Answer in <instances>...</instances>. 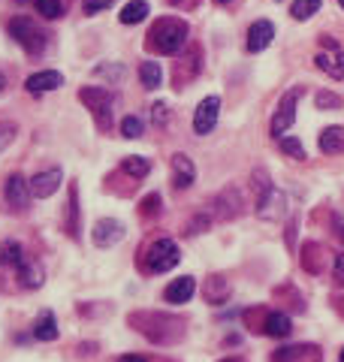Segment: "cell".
Wrapping results in <instances>:
<instances>
[{"mask_svg": "<svg viewBox=\"0 0 344 362\" xmlns=\"http://www.w3.org/2000/svg\"><path fill=\"white\" fill-rule=\"evenodd\" d=\"M187 40V25L182 18H160L151 28V45L160 54H175Z\"/></svg>", "mask_w": 344, "mask_h": 362, "instance_id": "cell-1", "label": "cell"}, {"mask_svg": "<svg viewBox=\"0 0 344 362\" xmlns=\"http://www.w3.org/2000/svg\"><path fill=\"white\" fill-rule=\"evenodd\" d=\"M9 33H13V40H16L28 54H40L42 49H46V33H42V30L33 25L30 18H25V16H18V18L9 21Z\"/></svg>", "mask_w": 344, "mask_h": 362, "instance_id": "cell-2", "label": "cell"}, {"mask_svg": "<svg viewBox=\"0 0 344 362\" xmlns=\"http://www.w3.org/2000/svg\"><path fill=\"white\" fill-rule=\"evenodd\" d=\"M175 263H179V245L172 239H158L146 254L148 272H170Z\"/></svg>", "mask_w": 344, "mask_h": 362, "instance_id": "cell-3", "label": "cell"}, {"mask_svg": "<svg viewBox=\"0 0 344 362\" xmlns=\"http://www.w3.org/2000/svg\"><path fill=\"white\" fill-rule=\"evenodd\" d=\"M79 100L97 115L100 127H106V124H109V112H112V94H109L106 88H82Z\"/></svg>", "mask_w": 344, "mask_h": 362, "instance_id": "cell-4", "label": "cell"}, {"mask_svg": "<svg viewBox=\"0 0 344 362\" xmlns=\"http://www.w3.org/2000/svg\"><path fill=\"white\" fill-rule=\"evenodd\" d=\"M299 97H302V88H290L281 97V103H278V109H275V115H272V136H281L296 121V103H299Z\"/></svg>", "mask_w": 344, "mask_h": 362, "instance_id": "cell-5", "label": "cell"}, {"mask_svg": "<svg viewBox=\"0 0 344 362\" xmlns=\"http://www.w3.org/2000/svg\"><path fill=\"white\" fill-rule=\"evenodd\" d=\"M287 211V197L281 194L278 187H269L266 194H260L257 199V218L263 221H281Z\"/></svg>", "mask_w": 344, "mask_h": 362, "instance_id": "cell-6", "label": "cell"}, {"mask_svg": "<svg viewBox=\"0 0 344 362\" xmlns=\"http://www.w3.org/2000/svg\"><path fill=\"white\" fill-rule=\"evenodd\" d=\"M218 115H220V97H206L203 103H199L196 115H194V130H196V136L212 133L215 124H218Z\"/></svg>", "mask_w": 344, "mask_h": 362, "instance_id": "cell-7", "label": "cell"}, {"mask_svg": "<svg viewBox=\"0 0 344 362\" xmlns=\"http://www.w3.org/2000/svg\"><path fill=\"white\" fill-rule=\"evenodd\" d=\"M61 181H64L61 169H46V173H37V175L28 181V185H30V197L46 199V197H52V194H58Z\"/></svg>", "mask_w": 344, "mask_h": 362, "instance_id": "cell-8", "label": "cell"}, {"mask_svg": "<svg viewBox=\"0 0 344 362\" xmlns=\"http://www.w3.org/2000/svg\"><path fill=\"white\" fill-rule=\"evenodd\" d=\"M91 239H94L97 247H112V245H118L121 239H124V223H121V221H109V218L97 221L94 230H91Z\"/></svg>", "mask_w": 344, "mask_h": 362, "instance_id": "cell-9", "label": "cell"}, {"mask_svg": "<svg viewBox=\"0 0 344 362\" xmlns=\"http://www.w3.org/2000/svg\"><path fill=\"white\" fill-rule=\"evenodd\" d=\"M326 45H329V52H317L314 64L324 73H329L332 78H344V52L338 49L336 42H326Z\"/></svg>", "mask_w": 344, "mask_h": 362, "instance_id": "cell-10", "label": "cell"}, {"mask_svg": "<svg viewBox=\"0 0 344 362\" xmlns=\"http://www.w3.org/2000/svg\"><path fill=\"white\" fill-rule=\"evenodd\" d=\"M272 40H275V25H272V21H266V18L254 21L251 30H248V52L257 54V52H263Z\"/></svg>", "mask_w": 344, "mask_h": 362, "instance_id": "cell-11", "label": "cell"}, {"mask_svg": "<svg viewBox=\"0 0 344 362\" xmlns=\"http://www.w3.org/2000/svg\"><path fill=\"white\" fill-rule=\"evenodd\" d=\"M196 178V166L187 154H172V185L175 187H191Z\"/></svg>", "mask_w": 344, "mask_h": 362, "instance_id": "cell-12", "label": "cell"}, {"mask_svg": "<svg viewBox=\"0 0 344 362\" xmlns=\"http://www.w3.org/2000/svg\"><path fill=\"white\" fill-rule=\"evenodd\" d=\"M64 85V76L58 70H42V73H33L25 88L30 90V94H46V90H54V88H61Z\"/></svg>", "mask_w": 344, "mask_h": 362, "instance_id": "cell-13", "label": "cell"}, {"mask_svg": "<svg viewBox=\"0 0 344 362\" xmlns=\"http://www.w3.org/2000/svg\"><path fill=\"white\" fill-rule=\"evenodd\" d=\"M196 293V281L191 275H184V278H175L170 287H166L163 293V299L166 302H172V305H182V302H191V296Z\"/></svg>", "mask_w": 344, "mask_h": 362, "instance_id": "cell-14", "label": "cell"}, {"mask_svg": "<svg viewBox=\"0 0 344 362\" xmlns=\"http://www.w3.org/2000/svg\"><path fill=\"white\" fill-rule=\"evenodd\" d=\"M6 199H9V206L25 209L28 199H30V185L21 175H9V181H6Z\"/></svg>", "mask_w": 344, "mask_h": 362, "instance_id": "cell-15", "label": "cell"}, {"mask_svg": "<svg viewBox=\"0 0 344 362\" xmlns=\"http://www.w3.org/2000/svg\"><path fill=\"white\" fill-rule=\"evenodd\" d=\"M263 332H266V335H272V338H287V335L293 332V323H290V317H287V314H278V311H275V314L266 317Z\"/></svg>", "mask_w": 344, "mask_h": 362, "instance_id": "cell-16", "label": "cell"}, {"mask_svg": "<svg viewBox=\"0 0 344 362\" xmlns=\"http://www.w3.org/2000/svg\"><path fill=\"white\" fill-rule=\"evenodd\" d=\"M320 151L324 154L344 151V127H329V130L320 133Z\"/></svg>", "mask_w": 344, "mask_h": 362, "instance_id": "cell-17", "label": "cell"}, {"mask_svg": "<svg viewBox=\"0 0 344 362\" xmlns=\"http://www.w3.org/2000/svg\"><path fill=\"white\" fill-rule=\"evenodd\" d=\"M33 335L40 338V341H54L58 338V323H54V314L52 311H42L37 326H33Z\"/></svg>", "mask_w": 344, "mask_h": 362, "instance_id": "cell-18", "label": "cell"}, {"mask_svg": "<svg viewBox=\"0 0 344 362\" xmlns=\"http://www.w3.org/2000/svg\"><path fill=\"white\" fill-rule=\"evenodd\" d=\"M148 18V4L146 0H130V4L121 9V21L124 25H139V21Z\"/></svg>", "mask_w": 344, "mask_h": 362, "instance_id": "cell-19", "label": "cell"}, {"mask_svg": "<svg viewBox=\"0 0 344 362\" xmlns=\"http://www.w3.org/2000/svg\"><path fill=\"white\" fill-rule=\"evenodd\" d=\"M227 296H230L227 278H220V275L208 278V284H206V299L212 302V305H220V302H227Z\"/></svg>", "mask_w": 344, "mask_h": 362, "instance_id": "cell-20", "label": "cell"}, {"mask_svg": "<svg viewBox=\"0 0 344 362\" xmlns=\"http://www.w3.org/2000/svg\"><path fill=\"white\" fill-rule=\"evenodd\" d=\"M0 263L4 266H21L25 263V254H21V245L16 242H0Z\"/></svg>", "mask_w": 344, "mask_h": 362, "instance_id": "cell-21", "label": "cell"}, {"mask_svg": "<svg viewBox=\"0 0 344 362\" xmlns=\"http://www.w3.org/2000/svg\"><path fill=\"white\" fill-rule=\"evenodd\" d=\"M139 76H142V85H146V88H160L163 85V70H160V64H154V61L142 64Z\"/></svg>", "mask_w": 344, "mask_h": 362, "instance_id": "cell-22", "label": "cell"}, {"mask_svg": "<svg viewBox=\"0 0 344 362\" xmlns=\"http://www.w3.org/2000/svg\"><path fill=\"white\" fill-rule=\"evenodd\" d=\"M18 278H21V284L25 287H40L42 284V269L37 263H28L25 259V263L18 266Z\"/></svg>", "mask_w": 344, "mask_h": 362, "instance_id": "cell-23", "label": "cell"}, {"mask_svg": "<svg viewBox=\"0 0 344 362\" xmlns=\"http://www.w3.org/2000/svg\"><path fill=\"white\" fill-rule=\"evenodd\" d=\"M317 9H320V0H293L290 16H293L296 21H305V18H312Z\"/></svg>", "mask_w": 344, "mask_h": 362, "instance_id": "cell-24", "label": "cell"}, {"mask_svg": "<svg viewBox=\"0 0 344 362\" xmlns=\"http://www.w3.org/2000/svg\"><path fill=\"white\" fill-rule=\"evenodd\" d=\"M124 173L133 175V178H146L151 173V163L146 160V157H127V160H124Z\"/></svg>", "mask_w": 344, "mask_h": 362, "instance_id": "cell-25", "label": "cell"}, {"mask_svg": "<svg viewBox=\"0 0 344 362\" xmlns=\"http://www.w3.org/2000/svg\"><path fill=\"white\" fill-rule=\"evenodd\" d=\"M33 6H37V13L42 18H58L64 13V6H61V0H33Z\"/></svg>", "mask_w": 344, "mask_h": 362, "instance_id": "cell-26", "label": "cell"}, {"mask_svg": "<svg viewBox=\"0 0 344 362\" xmlns=\"http://www.w3.org/2000/svg\"><path fill=\"white\" fill-rule=\"evenodd\" d=\"M281 151L296 157V160H305V145L299 142L296 136H284V139H281Z\"/></svg>", "mask_w": 344, "mask_h": 362, "instance_id": "cell-27", "label": "cell"}, {"mask_svg": "<svg viewBox=\"0 0 344 362\" xmlns=\"http://www.w3.org/2000/svg\"><path fill=\"white\" fill-rule=\"evenodd\" d=\"M121 133H124L127 139H139L142 136V121L136 115H127L124 121H121Z\"/></svg>", "mask_w": 344, "mask_h": 362, "instance_id": "cell-28", "label": "cell"}, {"mask_svg": "<svg viewBox=\"0 0 344 362\" xmlns=\"http://www.w3.org/2000/svg\"><path fill=\"white\" fill-rule=\"evenodd\" d=\"M317 106L320 109H338L341 106V97L338 94H329V90H320V94H317Z\"/></svg>", "mask_w": 344, "mask_h": 362, "instance_id": "cell-29", "label": "cell"}, {"mask_svg": "<svg viewBox=\"0 0 344 362\" xmlns=\"http://www.w3.org/2000/svg\"><path fill=\"white\" fill-rule=\"evenodd\" d=\"M115 0H82V9L88 16H94V13H100V9H106V6H112Z\"/></svg>", "mask_w": 344, "mask_h": 362, "instance_id": "cell-30", "label": "cell"}, {"mask_svg": "<svg viewBox=\"0 0 344 362\" xmlns=\"http://www.w3.org/2000/svg\"><path fill=\"white\" fill-rule=\"evenodd\" d=\"M13 136H16V124H0V151L13 142Z\"/></svg>", "mask_w": 344, "mask_h": 362, "instance_id": "cell-31", "label": "cell"}, {"mask_svg": "<svg viewBox=\"0 0 344 362\" xmlns=\"http://www.w3.org/2000/svg\"><path fill=\"white\" fill-rule=\"evenodd\" d=\"M151 118H154V124H166V121H170L166 103H154V106H151Z\"/></svg>", "mask_w": 344, "mask_h": 362, "instance_id": "cell-32", "label": "cell"}, {"mask_svg": "<svg viewBox=\"0 0 344 362\" xmlns=\"http://www.w3.org/2000/svg\"><path fill=\"white\" fill-rule=\"evenodd\" d=\"M336 281L344 287V254H338V259H336Z\"/></svg>", "mask_w": 344, "mask_h": 362, "instance_id": "cell-33", "label": "cell"}, {"mask_svg": "<svg viewBox=\"0 0 344 362\" xmlns=\"http://www.w3.org/2000/svg\"><path fill=\"white\" fill-rule=\"evenodd\" d=\"M97 76H115V78H121V76H124V70H121V66H115V70H112V66H100Z\"/></svg>", "mask_w": 344, "mask_h": 362, "instance_id": "cell-34", "label": "cell"}, {"mask_svg": "<svg viewBox=\"0 0 344 362\" xmlns=\"http://www.w3.org/2000/svg\"><path fill=\"white\" fill-rule=\"evenodd\" d=\"M158 202H160V197H148L146 199V214H151L154 209H158Z\"/></svg>", "mask_w": 344, "mask_h": 362, "instance_id": "cell-35", "label": "cell"}, {"mask_svg": "<svg viewBox=\"0 0 344 362\" xmlns=\"http://www.w3.org/2000/svg\"><path fill=\"white\" fill-rule=\"evenodd\" d=\"M118 362H146V359H142V356H136V354H130V356H121Z\"/></svg>", "mask_w": 344, "mask_h": 362, "instance_id": "cell-36", "label": "cell"}, {"mask_svg": "<svg viewBox=\"0 0 344 362\" xmlns=\"http://www.w3.org/2000/svg\"><path fill=\"white\" fill-rule=\"evenodd\" d=\"M0 90H4V73H0Z\"/></svg>", "mask_w": 344, "mask_h": 362, "instance_id": "cell-37", "label": "cell"}, {"mask_svg": "<svg viewBox=\"0 0 344 362\" xmlns=\"http://www.w3.org/2000/svg\"><path fill=\"white\" fill-rule=\"evenodd\" d=\"M220 362H242V359H220Z\"/></svg>", "mask_w": 344, "mask_h": 362, "instance_id": "cell-38", "label": "cell"}, {"mask_svg": "<svg viewBox=\"0 0 344 362\" xmlns=\"http://www.w3.org/2000/svg\"><path fill=\"white\" fill-rule=\"evenodd\" d=\"M338 362H344V350H341V356H338Z\"/></svg>", "mask_w": 344, "mask_h": 362, "instance_id": "cell-39", "label": "cell"}, {"mask_svg": "<svg viewBox=\"0 0 344 362\" xmlns=\"http://www.w3.org/2000/svg\"><path fill=\"white\" fill-rule=\"evenodd\" d=\"M218 4H230V0H218Z\"/></svg>", "mask_w": 344, "mask_h": 362, "instance_id": "cell-40", "label": "cell"}, {"mask_svg": "<svg viewBox=\"0 0 344 362\" xmlns=\"http://www.w3.org/2000/svg\"><path fill=\"white\" fill-rule=\"evenodd\" d=\"M338 4H341V9H344V0H338Z\"/></svg>", "mask_w": 344, "mask_h": 362, "instance_id": "cell-41", "label": "cell"}]
</instances>
